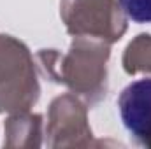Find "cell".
<instances>
[{"label":"cell","mask_w":151,"mask_h":149,"mask_svg":"<svg viewBox=\"0 0 151 149\" xmlns=\"http://www.w3.org/2000/svg\"><path fill=\"white\" fill-rule=\"evenodd\" d=\"M125 128L141 140H151V77L130 82L118 100Z\"/></svg>","instance_id":"obj_1"},{"label":"cell","mask_w":151,"mask_h":149,"mask_svg":"<svg viewBox=\"0 0 151 149\" xmlns=\"http://www.w3.org/2000/svg\"><path fill=\"white\" fill-rule=\"evenodd\" d=\"M123 12L135 23H151V0H119Z\"/></svg>","instance_id":"obj_2"}]
</instances>
